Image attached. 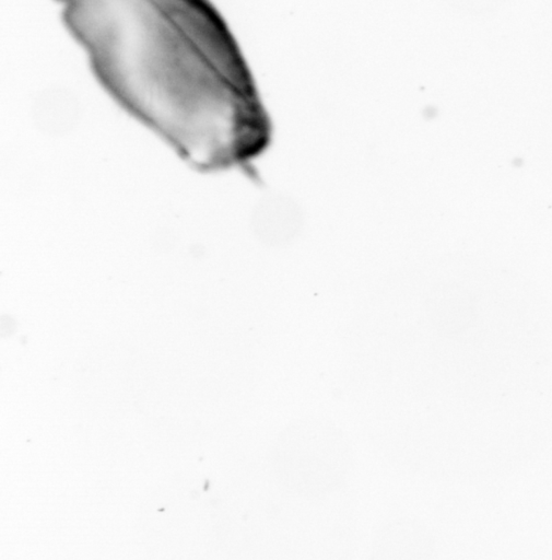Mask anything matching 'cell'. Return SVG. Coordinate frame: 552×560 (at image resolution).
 I'll list each match as a JSON object with an SVG mask.
<instances>
[{
    "label": "cell",
    "instance_id": "6da1fadb",
    "mask_svg": "<svg viewBox=\"0 0 552 560\" xmlns=\"http://www.w3.org/2000/svg\"><path fill=\"white\" fill-rule=\"evenodd\" d=\"M449 7L469 15H483L502 8L508 0H444Z\"/></svg>",
    "mask_w": 552,
    "mask_h": 560
}]
</instances>
